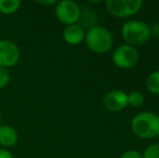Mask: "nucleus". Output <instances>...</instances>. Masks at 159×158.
<instances>
[{
	"mask_svg": "<svg viewBox=\"0 0 159 158\" xmlns=\"http://www.w3.org/2000/svg\"><path fill=\"white\" fill-rule=\"evenodd\" d=\"M131 130L141 139H152L159 135V115L153 112H142L132 118Z\"/></svg>",
	"mask_w": 159,
	"mask_h": 158,
	"instance_id": "obj_1",
	"label": "nucleus"
},
{
	"mask_svg": "<svg viewBox=\"0 0 159 158\" xmlns=\"http://www.w3.org/2000/svg\"><path fill=\"white\" fill-rule=\"evenodd\" d=\"M84 40L91 51L100 54L108 52L114 44L111 33L103 26H94L92 28H89Z\"/></svg>",
	"mask_w": 159,
	"mask_h": 158,
	"instance_id": "obj_2",
	"label": "nucleus"
},
{
	"mask_svg": "<svg viewBox=\"0 0 159 158\" xmlns=\"http://www.w3.org/2000/svg\"><path fill=\"white\" fill-rule=\"evenodd\" d=\"M124 39L130 46H141L151 38L152 30L146 23L139 20H131L124 24L121 29Z\"/></svg>",
	"mask_w": 159,
	"mask_h": 158,
	"instance_id": "obj_3",
	"label": "nucleus"
},
{
	"mask_svg": "<svg viewBox=\"0 0 159 158\" xmlns=\"http://www.w3.org/2000/svg\"><path fill=\"white\" fill-rule=\"evenodd\" d=\"M106 9L114 16L124 19L135 14L143 6L142 0H107Z\"/></svg>",
	"mask_w": 159,
	"mask_h": 158,
	"instance_id": "obj_4",
	"label": "nucleus"
},
{
	"mask_svg": "<svg viewBox=\"0 0 159 158\" xmlns=\"http://www.w3.org/2000/svg\"><path fill=\"white\" fill-rule=\"evenodd\" d=\"M81 9L73 0H62L57 2V8H55V15L57 20L64 25H73L77 24L79 21Z\"/></svg>",
	"mask_w": 159,
	"mask_h": 158,
	"instance_id": "obj_5",
	"label": "nucleus"
},
{
	"mask_svg": "<svg viewBox=\"0 0 159 158\" xmlns=\"http://www.w3.org/2000/svg\"><path fill=\"white\" fill-rule=\"evenodd\" d=\"M139 51L130 44H121L115 49L111 55L114 64L120 68H131L139 61Z\"/></svg>",
	"mask_w": 159,
	"mask_h": 158,
	"instance_id": "obj_6",
	"label": "nucleus"
},
{
	"mask_svg": "<svg viewBox=\"0 0 159 158\" xmlns=\"http://www.w3.org/2000/svg\"><path fill=\"white\" fill-rule=\"evenodd\" d=\"M21 57L16 43L8 39L0 40V66L7 68L16 65Z\"/></svg>",
	"mask_w": 159,
	"mask_h": 158,
	"instance_id": "obj_7",
	"label": "nucleus"
},
{
	"mask_svg": "<svg viewBox=\"0 0 159 158\" xmlns=\"http://www.w3.org/2000/svg\"><path fill=\"white\" fill-rule=\"evenodd\" d=\"M103 103L109 112H120L128 106V94L121 90H111L105 94Z\"/></svg>",
	"mask_w": 159,
	"mask_h": 158,
	"instance_id": "obj_8",
	"label": "nucleus"
},
{
	"mask_svg": "<svg viewBox=\"0 0 159 158\" xmlns=\"http://www.w3.org/2000/svg\"><path fill=\"white\" fill-rule=\"evenodd\" d=\"M84 37H86V33L84 30V27H81L79 24L68 25L63 30V38L70 46H77L81 43L84 40Z\"/></svg>",
	"mask_w": 159,
	"mask_h": 158,
	"instance_id": "obj_9",
	"label": "nucleus"
},
{
	"mask_svg": "<svg viewBox=\"0 0 159 158\" xmlns=\"http://www.w3.org/2000/svg\"><path fill=\"white\" fill-rule=\"evenodd\" d=\"M19 135L14 128L10 126H0V145L3 147H11L15 145Z\"/></svg>",
	"mask_w": 159,
	"mask_h": 158,
	"instance_id": "obj_10",
	"label": "nucleus"
},
{
	"mask_svg": "<svg viewBox=\"0 0 159 158\" xmlns=\"http://www.w3.org/2000/svg\"><path fill=\"white\" fill-rule=\"evenodd\" d=\"M21 7L20 0H0V13L2 14H13Z\"/></svg>",
	"mask_w": 159,
	"mask_h": 158,
	"instance_id": "obj_11",
	"label": "nucleus"
},
{
	"mask_svg": "<svg viewBox=\"0 0 159 158\" xmlns=\"http://www.w3.org/2000/svg\"><path fill=\"white\" fill-rule=\"evenodd\" d=\"M146 87L151 93L159 95V70L148 75L146 79Z\"/></svg>",
	"mask_w": 159,
	"mask_h": 158,
	"instance_id": "obj_12",
	"label": "nucleus"
},
{
	"mask_svg": "<svg viewBox=\"0 0 159 158\" xmlns=\"http://www.w3.org/2000/svg\"><path fill=\"white\" fill-rule=\"evenodd\" d=\"M144 103V95L140 91H132L128 94V105L132 107H140Z\"/></svg>",
	"mask_w": 159,
	"mask_h": 158,
	"instance_id": "obj_13",
	"label": "nucleus"
},
{
	"mask_svg": "<svg viewBox=\"0 0 159 158\" xmlns=\"http://www.w3.org/2000/svg\"><path fill=\"white\" fill-rule=\"evenodd\" d=\"M143 158H159V143L151 144L144 150L142 154Z\"/></svg>",
	"mask_w": 159,
	"mask_h": 158,
	"instance_id": "obj_14",
	"label": "nucleus"
},
{
	"mask_svg": "<svg viewBox=\"0 0 159 158\" xmlns=\"http://www.w3.org/2000/svg\"><path fill=\"white\" fill-rule=\"evenodd\" d=\"M10 81V73L7 68L0 66V89H3Z\"/></svg>",
	"mask_w": 159,
	"mask_h": 158,
	"instance_id": "obj_15",
	"label": "nucleus"
},
{
	"mask_svg": "<svg viewBox=\"0 0 159 158\" xmlns=\"http://www.w3.org/2000/svg\"><path fill=\"white\" fill-rule=\"evenodd\" d=\"M120 158H143L142 154L139 151L135 150H128L120 156Z\"/></svg>",
	"mask_w": 159,
	"mask_h": 158,
	"instance_id": "obj_16",
	"label": "nucleus"
},
{
	"mask_svg": "<svg viewBox=\"0 0 159 158\" xmlns=\"http://www.w3.org/2000/svg\"><path fill=\"white\" fill-rule=\"evenodd\" d=\"M0 158H13V156L7 148H0Z\"/></svg>",
	"mask_w": 159,
	"mask_h": 158,
	"instance_id": "obj_17",
	"label": "nucleus"
},
{
	"mask_svg": "<svg viewBox=\"0 0 159 158\" xmlns=\"http://www.w3.org/2000/svg\"><path fill=\"white\" fill-rule=\"evenodd\" d=\"M38 3L43 4V6H49V4H54V3H57V1H54V0H50V1H38Z\"/></svg>",
	"mask_w": 159,
	"mask_h": 158,
	"instance_id": "obj_18",
	"label": "nucleus"
},
{
	"mask_svg": "<svg viewBox=\"0 0 159 158\" xmlns=\"http://www.w3.org/2000/svg\"><path fill=\"white\" fill-rule=\"evenodd\" d=\"M0 126H1V116H0Z\"/></svg>",
	"mask_w": 159,
	"mask_h": 158,
	"instance_id": "obj_19",
	"label": "nucleus"
}]
</instances>
